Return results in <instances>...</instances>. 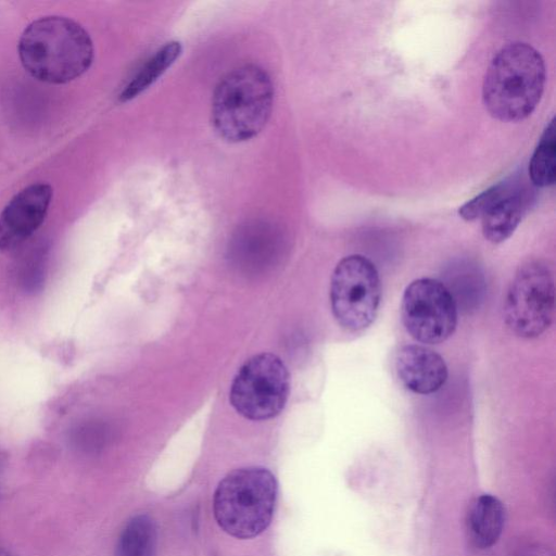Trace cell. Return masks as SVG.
<instances>
[{"instance_id":"obj_1","label":"cell","mask_w":556,"mask_h":556,"mask_svg":"<svg viewBox=\"0 0 556 556\" xmlns=\"http://www.w3.org/2000/svg\"><path fill=\"white\" fill-rule=\"evenodd\" d=\"M18 55L36 79L64 84L83 75L93 60L89 34L64 16H45L31 22L21 35Z\"/></svg>"},{"instance_id":"obj_2","label":"cell","mask_w":556,"mask_h":556,"mask_svg":"<svg viewBox=\"0 0 556 556\" xmlns=\"http://www.w3.org/2000/svg\"><path fill=\"white\" fill-rule=\"evenodd\" d=\"M542 55L526 42H509L492 59L482 85L488 112L502 122L527 118L539 104L545 85Z\"/></svg>"},{"instance_id":"obj_3","label":"cell","mask_w":556,"mask_h":556,"mask_svg":"<svg viewBox=\"0 0 556 556\" xmlns=\"http://www.w3.org/2000/svg\"><path fill=\"white\" fill-rule=\"evenodd\" d=\"M273 103L274 86L267 72L255 64L241 65L217 84L212 100V123L225 140L245 141L266 126Z\"/></svg>"},{"instance_id":"obj_4","label":"cell","mask_w":556,"mask_h":556,"mask_svg":"<svg viewBox=\"0 0 556 556\" xmlns=\"http://www.w3.org/2000/svg\"><path fill=\"white\" fill-rule=\"evenodd\" d=\"M278 495L274 473L264 467H242L229 471L213 495V515L227 534L247 540L260 535L270 525Z\"/></svg>"},{"instance_id":"obj_5","label":"cell","mask_w":556,"mask_h":556,"mask_svg":"<svg viewBox=\"0 0 556 556\" xmlns=\"http://www.w3.org/2000/svg\"><path fill=\"white\" fill-rule=\"evenodd\" d=\"M290 392V375L280 357L260 353L237 371L230 386L229 402L250 420H267L283 409Z\"/></svg>"},{"instance_id":"obj_6","label":"cell","mask_w":556,"mask_h":556,"mask_svg":"<svg viewBox=\"0 0 556 556\" xmlns=\"http://www.w3.org/2000/svg\"><path fill=\"white\" fill-rule=\"evenodd\" d=\"M503 311L506 325L520 338H536L551 326L555 283L546 263L529 261L517 269L506 292Z\"/></svg>"},{"instance_id":"obj_7","label":"cell","mask_w":556,"mask_h":556,"mask_svg":"<svg viewBox=\"0 0 556 556\" xmlns=\"http://www.w3.org/2000/svg\"><path fill=\"white\" fill-rule=\"evenodd\" d=\"M330 305L337 323L350 331L375 320L381 300V282L374 263L359 254L343 257L330 281Z\"/></svg>"},{"instance_id":"obj_8","label":"cell","mask_w":556,"mask_h":556,"mask_svg":"<svg viewBox=\"0 0 556 556\" xmlns=\"http://www.w3.org/2000/svg\"><path fill=\"white\" fill-rule=\"evenodd\" d=\"M401 315L405 329L416 341L438 344L455 331L458 306L443 282L419 278L406 287Z\"/></svg>"},{"instance_id":"obj_9","label":"cell","mask_w":556,"mask_h":556,"mask_svg":"<svg viewBox=\"0 0 556 556\" xmlns=\"http://www.w3.org/2000/svg\"><path fill=\"white\" fill-rule=\"evenodd\" d=\"M51 199V186L37 182L25 187L8 202L0 213V251L14 250L40 227Z\"/></svg>"},{"instance_id":"obj_10","label":"cell","mask_w":556,"mask_h":556,"mask_svg":"<svg viewBox=\"0 0 556 556\" xmlns=\"http://www.w3.org/2000/svg\"><path fill=\"white\" fill-rule=\"evenodd\" d=\"M395 370L401 383L417 394L437 392L444 386L448 376L443 357L420 344H408L399 350Z\"/></svg>"},{"instance_id":"obj_11","label":"cell","mask_w":556,"mask_h":556,"mask_svg":"<svg viewBox=\"0 0 556 556\" xmlns=\"http://www.w3.org/2000/svg\"><path fill=\"white\" fill-rule=\"evenodd\" d=\"M527 207V192L513 182L508 191L480 217L484 238L492 243L508 239L521 222Z\"/></svg>"},{"instance_id":"obj_12","label":"cell","mask_w":556,"mask_h":556,"mask_svg":"<svg viewBox=\"0 0 556 556\" xmlns=\"http://www.w3.org/2000/svg\"><path fill=\"white\" fill-rule=\"evenodd\" d=\"M504 522L505 509L502 502L491 494H482L468 507L466 516L468 539L477 548H489L500 539Z\"/></svg>"},{"instance_id":"obj_13","label":"cell","mask_w":556,"mask_h":556,"mask_svg":"<svg viewBox=\"0 0 556 556\" xmlns=\"http://www.w3.org/2000/svg\"><path fill=\"white\" fill-rule=\"evenodd\" d=\"M157 531L153 518L139 514L123 528L115 547V556H155Z\"/></svg>"},{"instance_id":"obj_14","label":"cell","mask_w":556,"mask_h":556,"mask_svg":"<svg viewBox=\"0 0 556 556\" xmlns=\"http://www.w3.org/2000/svg\"><path fill=\"white\" fill-rule=\"evenodd\" d=\"M181 53L178 41H169L160 48L137 72L119 94V101L126 102L148 89L162 76Z\"/></svg>"},{"instance_id":"obj_15","label":"cell","mask_w":556,"mask_h":556,"mask_svg":"<svg viewBox=\"0 0 556 556\" xmlns=\"http://www.w3.org/2000/svg\"><path fill=\"white\" fill-rule=\"evenodd\" d=\"M529 177L536 187L553 186L556 180V136L554 119L544 129L529 163Z\"/></svg>"},{"instance_id":"obj_16","label":"cell","mask_w":556,"mask_h":556,"mask_svg":"<svg viewBox=\"0 0 556 556\" xmlns=\"http://www.w3.org/2000/svg\"><path fill=\"white\" fill-rule=\"evenodd\" d=\"M47 275V255L43 250L31 252L20 264L17 280L27 293L41 290Z\"/></svg>"},{"instance_id":"obj_17","label":"cell","mask_w":556,"mask_h":556,"mask_svg":"<svg viewBox=\"0 0 556 556\" xmlns=\"http://www.w3.org/2000/svg\"><path fill=\"white\" fill-rule=\"evenodd\" d=\"M513 181H501L488 188L473 199L463 204L459 210V216L465 220H475L480 218L482 214L511 187Z\"/></svg>"},{"instance_id":"obj_18","label":"cell","mask_w":556,"mask_h":556,"mask_svg":"<svg viewBox=\"0 0 556 556\" xmlns=\"http://www.w3.org/2000/svg\"><path fill=\"white\" fill-rule=\"evenodd\" d=\"M0 556H11V554L4 549L3 547L0 546Z\"/></svg>"},{"instance_id":"obj_19","label":"cell","mask_w":556,"mask_h":556,"mask_svg":"<svg viewBox=\"0 0 556 556\" xmlns=\"http://www.w3.org/2000/svg\"><path fill=\"white\" fill-rule=\"evenodd\" d=\"M530 556H548L546 553H530Z\"/></svg>"}]
</instances>
